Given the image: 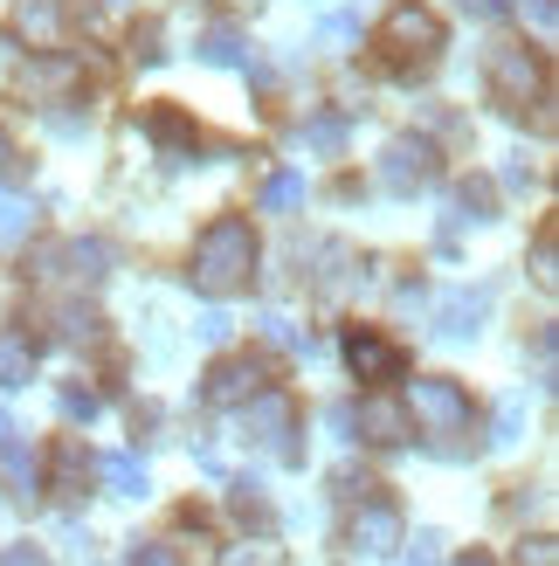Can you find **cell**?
I'll list each match as a JSON object with an SVG mask.
<instances>
[{"label":"cell","instance_id":"obj_33","mask_svg":"<svg viewBox=\"0 0 559 566\" xmlns=\"http://www.w3.org/2000/svg\"><path fill=\"white\" fill-rule=\"evenodd\" d=\"M201 338H208V346H221V338H229V318H221V311H208V318H201Z\"/></svg>","mask_w":559,"mask_h":566},{"label":"cell","instance_id":"obj_34","mask_svg":"<svg viewBox=\"0 0 559 566\" xmlns=\"http://www.w3.org/2000/svg\"><path fill=\"white\" fill-rule=\"evenodd\" d=\"M401 566H435V539H429V532H422V539H414V553H408Z\"/></svg>","mask_w":559,"mask_h":566},{"label":"cell","instance_id":"obj_20","mask_svg":"<svg viewBox=\"0 0 559 566\" xmlns=\"http://www.w3.org/2000/svg\"><path fill=\"white\" fill-rule=\"evenodd\" d=\"M28 229H35V208L0 187V242H28Z\"/></svg>","mask_w":559,"mask_h":566},{"label":"cell","instance_id":"obj_22","mask_svg":"<svg viewBox=\"0 0 559 566\" xmlns=\"http://www.w3.org/2000/svg\"><path fill=\"white\" fill-rule=\"evenodd\" d=\"M456 221H491V187H484V180H470V187L456 193Z\"/></svg>","mask_w":559,"mask_h":566},{"label":"cell","instance_id":"obj_5","mask_svg":"<svg viewBox=\"0 0 559 566\" xmlns=\"http://www.w3.org/2000/svg\"><path fill=\"white\" fill-rule=\"evenodd\" d=\"M484 76H491V91L505 111H525V104H539L546 97V63L532 49H518V42H497L484 55Z\"/></svg>","mask_w":559,"mask_h":566},{"label":"cell","instance_id":"obj_27","mask_svg":"<svg viewBox=\"0 0 559 566\" xmlns=\"http://www.w3.org/2000/svg\"><path fill=\"white\" fill-rule=\"evenodd\" d=\"M532 276H539V291H552V283H559V270H552V235L532 242Z\"/></svg>","mask_w":559,"mask_h":566},{"label":"cell","instance_id":"obj_36","mask_svg":"<svg viewBox=\"0 0 559 566\" xmlns=\"http://www.w3.org/2000/svg\"><path fill=\"white\" fill-rule=\"evenodd\" d=\"M0 436H8V415H0Z\"/></svg>","mask_w":559,"mask_h":566},{"label":"cell","instance_id":"obj_18","mask_svg":"<svg viewBox=\"0 0 559 566\" xmlns=\"http://www.w3.org/2000/svg\"><path fill=\"white\" fill-rule=\"evenodd\" d=\"M55 263H70L63 276H76V283H97L104 276V249L97 242H70V249H55Z\"/></svg>","mask_w":559,"mask_h":566},{"label":"cell","instance_id":"obj_9","mask_svg":"<svg viewBox=\"0 0 559 566\" xmlns=\"http://www.w3.org/2000/svg\"><path fill=\"white\" fill-rule=\"evenodd\" d=\"M256 387H263V366L256 359H221L214 374H208V387H201V401L208 408H242Z\"/></svg>","mask_w":559,"mask_h":566},{"label":"cell","instance_id":"obj_24","mask_svg":"<svg viewBox=\"0 0 559 566\" xmlns=\"http://www.w3.org/2000/svg\"><path fill=\"white\" fill-rule=\"evenodd\" d=\"M97 408H104L97 387H63V415H70V421H97Z\"/></svg>","mask_w":559,"mask_h":566},{"label":"cell","instance_id":"obj_30","mask_svg":"<svg viewBox=\"0 0 559 566\" xmlns=\"http://www.w3.org/2000/svg\"><path fill=\"white\" fill-rule=\"evenodd\" d=\"M131 49H138V63H159V28L146 21V28H138V35H131Z\"/></svg>","mask_w":559,"mask_h":566},{"label":"cell","instance_id":"obj_8","mask_svg":"<svg viewBox=\"0 0 559 566\" xmlns=\"http://www.w3.org/2000/svg\"><path fill=\"white\" fill-rule=\"evenodd\" d=\"M346 366L359 380H373V387H387V380H408V359H401V346H387L380 332H346Z\"/></svg>","mask_w":559,"mask_h":566},{"label":"cell","instance_id":"obj_7","mask_svg":"<svg viewBox=\"0 0 559 566\" xmlns=\"http://www.w3.org/2000/svg\"><path fill=\"white\" fill-rule=\"evenodd\" d=\"M401 539H408V518H401L387 497H373V504H359V512H352V532H346V546H352V553L380 559V553H394Z\"/></svg>","mask_w":559,"mask_h":566},{"label":"cell","instance_id":"obj_35","mask_svg":"<svg viewBox=\"0 0 559 566\" xmlns=\"http://www.w3.org/2000/svg\"><path fill=\"white\" fill-rule=\"evenodd\" d=\"M456 566H497V559H491V553H484V546H470V553H463V559H456Z\"/></svg>","mask_w":559,"mask_h":566},{"label":"cell","instance_id":"obj_32","mask_svg":"<svg viewBox=\"0 0 559 566\" xmlns=\"http://www.w3.org/2000/svg\"><path fill=\"white\" fill-rule=\"evenodd\" d=\"M131 566H180V559H173V546H138Z\"/></svg>","mask_w":559,"mask_h":566},{"label":"cell","instance_id":"obj_25","mask_svg":"<svg viewBox=\"0 0 559 566\" xmlns=\"http://www.w3.org/2000/svg\"><path fill=\"white\" fill-rule=\"evenodd\" d=\"M518 566H559V539H546V532H532V539L518 546Z\"/></svg>","mask_w":559,"mask_h":566},{"label":"cell","instance_id":"obj_1","mask_svg":"<svg viewBox=\"0 0 559 566\" xmlns=\"http://www.w3.org/2000/svg\"><path fill=\"white\" fill-rule=\"evenodd\" d=\"M256 256H263L256 229H249L242 214H221L201 229V242H193L187 276H193L201 297H235V291H249V276H256Z\"/></svg>","mask_w":559,"mask_h":566},{"label":"cell","instance_id":"obj_28","mask_svg":"<svg viewBox=\"0 0 559 566\" xmlns=\"http://www.w3.org/2000/svg\"><path fill=\"white\" fill-rule=\"evenodd\" d=\"M263 338H276V346H291V353L304 346V338H297V325H291V318H263Z\"/></svg>","mask_w":559,"mask_h":566},{"label":"cell","instance_id":"obj_12","mask_svg":"<svg viewBox=\"0 0 559 566\" xmlns=\"http://www.w3.org/2000/svg\"><path fill=\"white\" fill-rule=\"evenodd\" d=\"M146 132H152V146H159L166 159H193V125L180 118L173 104H159L152 118H146Z\"/></svg>","mask_w":559,"mask_h":566},{"label":"cell","instance_id":"obj_14","mask_svg":"<svg viewBox=\"0 0 559 566\" xmlns=\"http://www.w3.org/2000/svg\"><path fill=\"white\" fill-rule=\"evenodd\" d=\"M484 311H491L484 291H456V297H442V325H435V332H442V338H470Z\"/></svg>","mask_w":559,"mask_h":566},{"label":"cell","instance_id":"obj_15","mask_svg":"<svg viewBox=\"0 0 559 566\" xmlns=\"http://www.w3.org/2000/svg\"><path fill=\"white\" fill-rule=\"evenodd\" d=\"M28 374H35V338L0 332V387H28Z\"/></svg>","mask_w":559,"mask_h":566},{"label":"cell","instance_id":"obj_4","mask_svg":"<svg viewBox=\"0 0 559 566\" xmlns=\"http://www.w3.org/2000/svg\"><path fill=\"white\" fill-rule=\"evenodd\" d=\"M242 429L256 449H270V457H284V463H304V442L297 436V408H291V394H276V387H256L242 401Z\"/></svg>","mask_w":559,"mask_h":566},{"label":"cell","instance_id":"obj_2","mask_svg":"<svg viewBox=\"0 0 559 566\" xmlns=\"http://www.w3.org/2000/svg\"><path fill=\"white\" fill-rule=\"evenodd\" d=\"M408 421L422 429L429 442L442 449H456L463 436H477V408H470V394L456 380H442V374H422V380H408Z\"/></svg>","mask_w":559,"mask_h":566},{"label":"cell","instance_id":"obj_11","mask_svg":"<svg viewBox=\"0 0 559 566\" xmlns=\"http://www.w3.org/2000/svg\"><path fill=\"white\" fill-rule=\"evenodd\" d=\"M0 484H8V497H35L42 491V470H35V449L28 442H0Z\"/></svg>","mask_w":559,"mask_h":566},{"label":"cell","instance_id":"obj_17","mask_svg":"<svg viewBox=\"0 0 559 566\" xmlns=\"http://www.w3.org/2000/svg\"><path fill=\"white\" fill-rule=\"evenodd\" d=\"M201 63H214V70H249V42L235 35V28H214V35H201Z\"/></svg>","mask_w":559,"mask_h":566},{"label":"cell","instance_id":"obj_16","mask_svg":"<svg viewBox=\"0 0 559 566\" xmlns=\"http://www.w3.org/2000/svg\"><path fill=\"white\" fill-rule=\"evenodd\" d=\"M97 470H104V484L118 491V497H146L152 491V476H146V463H138V457H104Z\"/></svg>","mask_w":559,"mask_h":566},{"label":"cell","instance_id":"obj_10","mask_svg":"<svg viewBox=\"0 0 559 566\" xmlns=\"http://www.w3.org/2000/svg\"><path fill=\"white\" fill-rule=\"evenodd\" d=\"M352 421H359V429H367V442H380V449L408 442V429H414V421H408V408H401V401H387V394H367Z\"/></svg>","mask_w":559,"mask_h":566},{"label":"cell","instance_id":"obj_21","mask_svg":"<svg viewBox=\"0 0 559 566\" xmlns=\"http://www.w3.org/2000/svg\"><path fill=\"white\" fill-rule=\"evenodd\" d=\"M297 201H304V180H297V174H270V180H263V208H270V214H284V208H297Z\"/></svg>","mask_w":559,"mask_h":566},{"label":"cell","instance_id":"obj_3","mask_svg":"<svg viewBox=\"0 0 559 566\" xmlns=\"http://www.w3.org/2000/svg\"><path fill=\"white\" fill-rule=\"evenodd\" d=\"M442 42H450V28H442V14L422 8V0H401V8H387V21H380V49H387V63H401V70L435 63Z\"/></svg>","mask_w":559,"mask_h":566},{"label":"cell","instance_id":"obj_13","mask_svg":"<svg viewBox=\"0 0 559 566\" xmlns=\"http://www.w3.org/2000/svg\"><path fill=\"white\" fill-rule=\"evenodd\" d=\"M14 28H21L35 49H49L55 35H63V0H21V8H14Z\"/></svg>","mask_w":559,"mask_h":566},{"label":"cell","instance_id":"obj_31","mask_svg":"<svg viewBox=\"0 0 559 566\" xmlns=\"http://www.w3.org/2000/svg\"><path fill=\"white\" fill-rule=\"evenodd\" d=\"M0 566H49V553L42 546H8V553H0Z\"/></svg>","mask_w":559,"mask_h":566},{"label":"cell","instance_id":"obj_29","mask_svg":"<svg viewBox=\"0 0 559 566\" xmlns=\"http://www.w3.org/2000/svg\"><path fill=\"white\" fill-rule=\"evenodd\" d=\"M21 180V153L8 146V132H0V187H14Z\"/></svg>","mask_w":559,"mask_h":566},{"label":"cell","instance_id":"obj_19","mask_svg":"<svg viewBox=\"0 0 559 566\" xmlns=\"http://www.w3.org/2000/svg\"><path fill=\"white\" fill-rule=\"evenodd\" d=\"M63 497H83V442H55V484Z\"/></svg>","mask_w":559,"mask_h":566},{"label":"cell","instance_id":"obj_6","mask_svg":"<svg viewBox=\"0 0 559 566\" xmlns=\"http://www.w3.org/2000/svg\"><path fill=\"white\" fill-rule=\"evenodd\" d=\"M435 174H442V153L429 138H394V146L380 153V187L387 193H422V187H435Z\"/></svg>","mask_w":559,"mask_h":566},{"label":"cell","instance_id":"obj_23","mask_svg":"<svg viewBox=\"0 0 559 566\" xmlns=\"http://www.w3.org/2000/svg\"><path fill=\"white\" fill-rule=\"evenodd\" d=\"M304 146L339 153V146H346V125H339V118H312V125H304Z\"/></svg>","mask_w":559,"mask_h":566},{"label":"cell","instance_id":"obj_26","mask_svg":"<svg viewBox=\"0 0 559 566\" xmlns=\"http://www.w3.org/2000/svg\"><path fill=\"white\" fill-rule=\"evenodd\" d=\"M318 35H325V49H352V42H359V21H352V14H331Z\"/></svg>","mask_w":559,"mask_h":566}]
</instances>
